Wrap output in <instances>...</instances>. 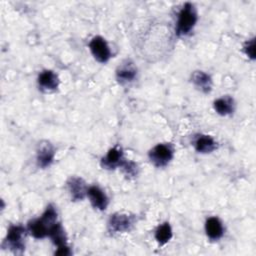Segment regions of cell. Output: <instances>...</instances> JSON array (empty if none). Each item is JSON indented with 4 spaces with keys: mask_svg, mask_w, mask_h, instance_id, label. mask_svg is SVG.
<instances>
[{
    "mask_svg": "<svg viewBox=\"0 0 256 256\" xmlns=\"http://www.w3.org/2000/svg\"><path fill=\"white\" fill-rule=\"evenodd\" d=\"M57 217L58 213L55 206L49 204L39 218L29 221L27 225L28 233L35 239H43L48 237L50 228L56 222H58Z\"/></svg>",
    "mask_w": 256,
    "mask_h": 256,
    "instance_id": "cell-1",
    "label": "cell"
},
{
    "mask_svg": "<svg viewBox=\"0 0 256 256\" xmlns=\"http://www.w3.org/2000/svg\"><path fill=\"white\" fill-rule=\"evenodd\" d=\"M198 20L197 10L193 3L186 2L180 9L176 22L175 33L179 37L187 36L195 27Z\"/></svg>",
    "mask_w": 256,
    "mask_h": 256,
    "instance_id": "cell-2",
    "label": "cell"
},
{
    "mask_svg": "<svg viewBox=\"0 0 256 256\" xmlns=\"http://www.w3.org/2000/svg\"><path fill=\"white\" fill-rule=\"evenodd\" d=\"M27 232V228L20 224L11 225L2 242V248L9 249L15 254H22L25 250V236Z\"/></svg>",
    "mask_w": 256,
    "mask_h": 256,
    "instance_id": "cell-3",
    "label": "cell"
},
{
    "mask_svg": "<svg viewBox=\"0 0 256 256\" xmlns=\"http://www.w3.org/2000/svg\"><path fill=\"white\" fill-rule=\"evenodd\" d=\"M175 153L171 143H158L148 152V158L153 166L157 168L166 167L173 159Z\"/></svg>",
    "mask_w": 256,
    "mask_h": 256,
    "instance_id": "cell-4",
    "label": "cell"
},
{
    "mask_svg": "<svg viewBox=\"0 0 256 256\" xmlns=\"http://www.w3.org/2000/svg\"><path fill=\"white\" fill-rule=\"evenodd\" d=\"M135 224V216L127 213H114L107 222L108 231L111 234L124 233L131 230Z\"/></svg>",
    "mask_w": 256,
    "mask_h": 256,
    "instance_id": "cell-5",
    "label": "cell"
},
{
    "mask_svg": "<svg viewBox=\"0 0 256 256\" xmlns=\"http://www.w3.org/2000/svg\"><path fill=\"white\" fill-rule=\"evenodd\" d=\"M138 74V69L134 62L130 59H125L116 68L115 77L120 85H127L132 83Z\"/></svg>",
    "mask_w": 256,
    "mask_h": 256,
    "instance_id": "cell-6",
    "label": "cell"
},
{
    "mask_svg": "<svg viewBox=\"0 0 256 256\" xmlns=\"http://www.w3.org/2000/svg\"><path fill=\"white\" fill-rule=\"evenodd\" d=\"M89 50L96 61L107 63L111 58V50L106 40L101 36H94L89 42Z\"/></svg>",
    "mask_w": 256,
    "mask_h": 256,
    "instance_id": "cell-7",
    "label": "cell"
},
{
    "mask_svg": "<svg viewBox=\"0 0 256 256\" xmlns=\"http://www.w3.org/2000/svg\"><path fill=\"white\" fill-rule=\"evenodd\" d=\"M55 158V148L49 141H41L36 149V163L39 168L49 167Z\"/></svg>",
    "mask_w": 256,
    "mask_h": 256,
    "instance_id": "cell-8",
    "label": "cell"
},
{
    "mask_svg": "<svg viewBox=\"0 0 256 256\" xmlns=\"http://www.w3.org/2000/svg\"><path fill=\"white\" fill-rule=\"evenodd\" d=\"M66 186L72 201H81L87 196L88 186L81 177L71 176L67 180Z\"/></svg>",
    "mask_w": 256,
    "mask_h": 256,
    "instance_id": "cell-9",
    "label": "cell"
},
{
    "mask_svg": "<svg viewBox=\"0 0 256 256\" xmlns=\"http://www.w3.org/2000/svg\"><path fill=\"white\" fill-rule=\"evenodd\" d=\"M125 161L124 154L121 148L115 146L108 150L106 155L101 159V167L106 170H114L120 168Z\"/></svg>",
    "mask_w": 256,
    "mask_h": 256,
    "instance_id": "cell-10",
    "label": "cell"
},
{
    "mask_svg": "<svg viewBox=\"0 0 256 256\" xmlns=\"http://www.w3.org/2000/svg\"><path fill=\"white\" fill-rule=\"evenodd\" d=\"M87 197L94 209L103 211L107 208L109 200L106 193L97 185H92L88 187Z\"/></svg>",
    "mask_w": 256,
    "mask_h": 256,
    "instance_id": "cell-11",
    "label": "cell"
},
{
    "mask_svg": "<svg viewBox=\"0 0 256 256\" xmlns=\"http://www.w3.org/2000/svg\"><path fill=\"white\" fill-rule=\"evenodd\" d=\"M39 88L45 92H51L58 88L59 78L58 75L52 70H43L39 73L37 78Z\"/></svg>",
    "mask_w": 256,
    "mask_h": 256,
    "instance_id": "cell-12",
    "label": "cell"
},
{
    "mask_svg": "<svg viewBox=\"0 0 256 256\" xmlns=\"http://www.w3.org/2000/svg\"><path fill=\"white\" fill-rule=\"evenodd\" d=\"M206 236L211 241H218L224 235V226L222 221L215 216L209 217L205 221Z\"/></svg>",
    "mask_w": 256,
    "mask_h": 256,
    "instance_id": "cell-13",
    "label": "cell"
},
{
    "mask_svg": "<svg viewBox=\"0 0 256 256\" xmlns=\"http://www.w3.org/2000/svg\"><path fill=\"white\" fill-rule=\"evenodd\" d=\"M193 146L198 153L209 154L217 149V142L210 135L200 134L194 139Z\"/></svg>",
    "mask_w": 256,
    "mask_h": 256,
    "instance_id": "cell-14",
    "label": "cell"
},
{
    "mask_svg": "<svg viewBox=\"0 0 256 256\" xmlns=\"http://www.w3.org/2000/svg\"><path fill=\"white\" fill-rule=\"evenodd\" d=\"M191 81L193 85L203 93H209L212 90V78L208 73L204 71H194L191 75Z\"/></svg>",
    "mask_w": 256,
    "mask_h": 256,
    "instance_id": "cell-15",
    "label": "cell"
},
{
    "mask_svg": "<svg viewBox=\"0 0 256 256\" xmlns=\"http://www.w3.org/2000/svg\"><path fill=\"white\" fill-rule=\"evenodd\" d=\"M213 107L217 114L221 116H227L233 113L235 108V103L232 97L222 96L213 102Z\"/></svg>",
    "mask_w": 256,
    "mask_h": 256,
    "instance_id": "cell-16",
    "label": "cell"
},
{
    "mask_svg": "<svg viewBox=\"0 0 256 256\" xmlns=\"http://www.w3.org/2000/svg\"><path fill=\"white\" fill-rule=\"evenodd\" d=\"M48 237L51 239L53 244L57 247L67 245V236L65 230L60 222H56L49 230Z\"/></svg>",
    "mask_w": 256,
    "mask_h": 256,
    "instance_id": "cell-17",
    "label": "cell"
},
{
    "mask_svg": "<svg viewBox=\"0 0 256 256\" xmlns=\"http://www.w3.org/2000/svg\"><path fill=\"white\" fill-rule=\"evenodd\" d=\"M172 236H173L172 228L168 222H164L160 224L154 232V238L159 246H163L167 244L171 240Z\"/></svg>",
    "mask_w": 256,
    "mask_h": 256,
    "instance_id": "cell-18",
    "label": "cell"
},
{
    "mask_svg": "<svg viewBox=\"0 0 256 256\" xmlns=\"http://www.w3.org/2000/svg\"><path fill=\"white\" fill-rule=\"evenodd\" d=\"M120 168L122 169L124 174L129 177H135L138 174V165L133 161H129L125 159V161L123 162Z\"/></svg>",
    "mask_w": 256,
    "mask_h": 256,
    "instance_id": "cell-19",
    "label": "cell"
},
{
    "mask_svg": "<svg viewBox=\"0 0 256 256\" xmlns=\"http://www.w3.org/2000/svg\"><path fill=\"white\" fill-rule=\"evenodd\" d=\"M243 50L248 58L254 60L255 59V38H251L247 40L243 46Z\"/></svg>",
    "mask_w": 256,
    "mask_h": 256,
    "instance_id": "cell-20",
    "label": "cell"
},
{
    "mask_svg": "<svg viewBox=\"0 0 256 256\" xmlns=\"http://www.w3.org/2000/svg\"><path fill=\"white\" fill-rule=\"evenodd\" d=\"M71 250L69 248L68 245L62 246V247H57V250L55 251V255H60V256H67V255H71Z\"/></svg>",
    "mask_w": 256,
    "mask_h": 256,
    "instance_id": "cell-21",
    "label": "cell"
}]
</instances>
